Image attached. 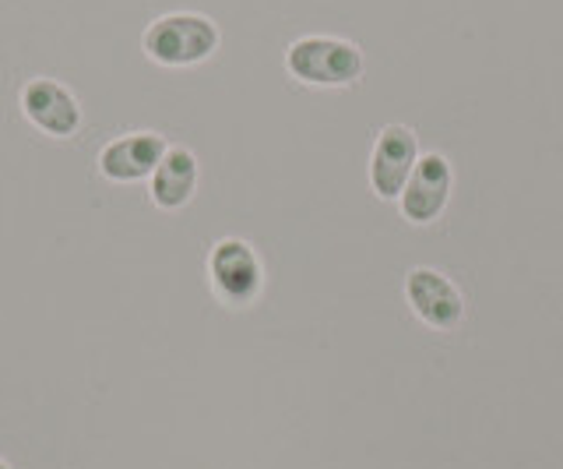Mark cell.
Instances as JSON below:
<instances>
[{"label": "cell", "instance_id": "6da1fadb", "mask_svg": "<svg viewBox=\"0 0 563 469\" xmlns=\"http://www.w3.org/2000/svg\"><path fill=\"white\" fill-rule=\"evenodd\" d=\"M222 36L219 25L198 11H169L158 14L141 32V50L158 67H194L216 57Z\"/></svg>", "mask_w": 563, "mask_h": 469}, {"label": "cell", "instance_id": "7a4b0ae2", "mask_svg": "<svg viewBox=\"0 0 563 469\" xmlns=\"http://www.w3.org/2000/svg\"><path fill=\"white\" fill-rule=\"evenodd\" d=\"M286 67L296 81L317 89H345L363 78V50L339 36H303L289 43Z\"/></svg>", "mask_w": 563, "mask_h": 469}, {"label": "cell", "instance_id": "3957f363", "mask_svg": "<svg viewBox=\"0 0 563 469\" xmlns=\"http://www.w3.org/2000/svg\"><path fill=\"white\" fill-rule=\"evenodd\" d=\"M208 283L225 307H251L264 290V265L240 237H225L208 251Z\"/></svg>", "mask_w": 563, "mask_h": 469}, {"label": "cell", "instance_id": "277c9868", "mask_svg": "<svg viewBox=\"0 0 563 469\" xmlns=\"http://www.w3.org/2000/svg\"><path fill=\"white\" fill-rule=\"evenodd\" d=\"M18 107H22L25 120L49 138H75L81 131V102L75 92L60 85L57 78L35 75L22 85V96H18Z\"/></svg>", "mask_w": 563, "mask_h": 469}, {"label": "cell", "instance_id": "5b68a950", "mask_svg": "<svg viewBox=\"0 0 563 469\" xmlns=\"http://www.w3.org/2000/svg\"><path fill=\"white\" fill-rule=\"evenodd\" d=\"M419 163L416 134L401 124H391L377 134L374 152H369V187L377 198H401L412 170Z\"/></svg>", "mask_w": 563, "mask_h": 469}, {"label": "cell", "instance_id": "8992f818", "mask_svg": "<svg viewBox=\"0 0 563 469\" xmlns=\"http://www.w3.org/2000/svg\"><path fill=\"white\" fill-rule=\"evenodd\" d=\"M166 138L155 131H131L106 142L99 152V173L110 184H137L148 181L158 160L166 155Z\"/></svg>", "mask_w": 563, "mask_h": 469}, {"label": "cell", "instance_id": "52a82bcc", "mask_svg": "<svg viewBox=\"0 0 563 469\" xmlns=\"http://www.w3.org/2000/svg\"><path fill=\"white\" fill-rule=\"evenodd\" d=\"M451 184H454V177H451V163L444 160V155H437V152L419 155L412 177H409V184H405L401 198H398L401 216L409 222H416V226L433 222L448 208Z\"/></svg>", "mask_w": 563, "mask_h": 469}, {"label": "cell", "instance_id": "ba28073f", "mask_svg": "<svg viewBox=\"0 0 563 469\" xmlns=\"http://www.w3.org/2000/svg\"><path fill=\"white\" fill-rule=\"evenodd\" d=\"M405 297H409L416 315L430 328H440V332H451L465 318L462 290L437 269H412L409 280H405Z\"/></svg>", "mask_w": 563, "mask_h": 469}, {"label": "cell", "instance_id": "9c48e42d", "mask_svg": "<svg viewBox=\"0 0 563 469\" xmlns=\"http://www.w3.org/2000/svg\"><path fill=\"white\" fill-rule=\"evenodd\" d=\"M198 181H201L198 155L184 145H169L163 160H158L155 173L148 177V198L155 208H163V212H176V208H184L194 198Z\"/></svg>", "mask_w": 563, "mask_h": 469}, {"label": "cell", "instance_id": "30bf717a", "mask_svg": "<svg viewBox=\"0 0 563 469\" xmlns=\"http://www.w3.org/2000/svg\"><path fill=\"white\" fill-rule=\"evenodd\" d=\"M0 469H11V466H8V462H4V459H0Z\"/></svg>", "mask_w": 563, "mask_h": 469}]
</instances>
